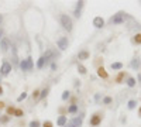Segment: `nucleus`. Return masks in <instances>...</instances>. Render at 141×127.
Returning a JSON list of instances; mask_svg holds the SVG:
<instances>
[{
	"instance_id": "15",
	"label": "nucleus",
	"mask_w": 141,
	"mask_h": 127,
	"mask_svg": "<svg viewBox=\"0 0 141 127\" xmlns=\"http://www.w3.org/2000/svg\"><path fill=\"white\" fill-rule=\"evenodd\" d=\"M127 85L130 88H133V86H135V79L134 78H128V81H127Z\"/></svg>"
},
{
	"instance_id": "32",
	"label": "nucleus",
	"mask_w": 141,
	"mask_h": 127,
	"mask_svg": "<svg viewBox=\"0 0 141 127\" xmlns=\"http://www.w3.org/2000/svg\"><path fill=\"white\" fill-rule=\"evenodd\" d=\"M43 127H52V123H51V121H45Z\"/></svg>"
},
{
	"instance_id": "25",
	"label": "nucleus",
	"mask_w": 141,
	"mask_h": 127,
	"mask_svg": "<svg viewBox=\"0 0 141 127\" xmlns=\"http://www.w3.org/2000/svg\"><path fill=\"white\" fill-rule=\"evenodd\" d=\"M134 41L137 44H141V34H137L135 37H134Z\"/></svg>"
},
{
	"instance_id": "17",
	"label": "nucleus",
	"mask_w": 141,
	"mask_h": 127,
	"mask_svg": "<svg viewBox=\"0 0 141 127\" xmlns=\"http://www.w3.org/2000/svg\"><path fill=\"white\" fill-rule=\"evenodd\" d=\"M78 71H79L82 75H85V73H86V68L83 67V65H78Z\"/></svg>"
},
{
	"instance_id": "11",
	"label": "nucleus",
	"mask_w": 141,
	"mask_h": 127,
	"mask_svg": "<svg viewBox=\"0 0 141 127\" xmlns=\"http://www.w3.org/2000/svg\"><path fill=\"white\" fill-rule=\"evenodd\" d=\"M11 51H13V64L16 65V64L18 62V59H17V51H16V47L14 45L11 47Z\"/></svg>"
},
{
	"instance_id": "13",
	"label": "nucleus",
	"mask_w": 141,
	"mask_h": 127,
	"mask_svg": "<svg viewBox=\"0 0 141 127\" xmlns=\"http://www.w3.org/2000/svg\"><path fill=\"white\" fill-rule=\"evenodd\" d=\"M44 64H45V58L44 57H41V58L38 59V62H37V68H44Z\"/></svg>"
},
{
	"instance_id": "23",
	"label": "nucleus",
	"mask_w": 141,
	"mask_h": 127,
	"mask_svg": "<svg viewBox=\"0 0 141 127\" xmlns=\"http://www.w3.org/2000/svg\"><path fill=\"white\" fill-rule=\"evenodd\" d=\"M135 105H137L135 100H130V102H128V109H134Z\"/></svg>"
},
{
	"instance_id": "24",
	"label": "nucleus",
	"mask_w": 141,
	"mask_h": 127,
	"mask_svg": "<svg viewBox=\"0 0 141 127\" xmlns=\"http://www.w3.org/2000/svg\"><path fill=\"white\" fill-rule=\"evenodd\" d=\"M30 127H40V121L38 120H34L30 123Z\"/></svg>"
},
{
	"instance_id": "34",
	"label": "nucleus",
	"mask_w": 141,
	"mask_h": 127,
	"mask_svg": "<svg viewBox=\"0 0 141 127\" xmlns=\"http://www.w3.org/2000/svg\"><path fill=\"white\" fill-rule=\"evenodd\" d=\"M32 96H34V97H40V92H38V91H35V92H34V95H32Z\"/></svg>"
},
{
	"instance_id": "9",
	"label": "nucleus",
	"mask_w": 141,
	"mask_h": 127,
	"mask_svg": "<svg viewBox=\"0 0 141 127\" xmlns=\"http://www.w3.org/2000/svg\"><path fill=\"white\" fill-rule=\"evenodd\" d=\"M70 121H72L73 127H81V124H82V117H76V119H73V120H70Z\"/></svg>"
},
{
	"instance_id": "38",
	"label": "nucleus",
	"mask_w": 141,
	"mask_h": 127,
	"mask_svg": "<svg viewBox=\"0 0 141 127\" xmlns=\"http://www.w3.org/2000/svg\"><path fill=\"white\" fill-rule=\"evenodd\" d=\"M2 21H3V17H2V14H0V24H2Z\"/></svg>"
},
{
	"instance_id": "35",
	"label": "nucleus",
	"mask_w": 141,
	"mask_h": 127,
	"mask_svg": "<svg viewBox=\"0 0 141 127\" xmlns=\"http://www.w3.org/2000/svg\"><path fill=\"white\" fill-rule=\"evenodd\" d=\"M51 69H52V71H55V69H57V64H52L51 65Z\"/></svg>"
},
{
	"instance_id": "39",
	"label": "nucleus",
	"mask_w": 141,
	"mask_h": 127,
	"mask_svg": "<svg viewBox=\"0 0 141 127\" xmlns=\"http://www.w3.org/2000/svg\"><path fill=\"white\" fill-rule=\"evenodd\" d=\"M2 93H3V88L0 86V95H2Z\"/></svg>"
},
{
	"instance_id": "20",
	"label": "nucleus",
	"mask_w": 141,
	"mask_h": 127,
	"mask_svg": "<svg viewBox=\"0 0 141 127\" xmlns=\"http://www.w3.org/2000/svg\"><path fill=\"white\" fill-rule=\"evenodd\" d=\"M131 67H133V68H138V67H140V59H134V61H133V62H131Z\"/></svg>"
},
{
	"instance_id": "36",
	"label": "nucleus",
	"mask_w": 141,
	"mask_h": 127,
	"mask_svg": "<svg viewBox=\"0 0 141 127\" xmlns=\"http://www.w3.org/2000/svg\"><path fill=\"white\" fill-rule=\"evenodd\" d=\"M66 127H73V124H72V121H69L68 124H66Z\"/></svg>"
},
{
	"instance_id": "5",
	"label": "nucleus",
	"mask_w": 141,
	"mask_h": 127,
	"mask_svg": "<svg viewBox=\"0 0 141 127\" xmlns=\"http://www.w3.org/2000/svg\"><path fill=\"white\" fill-rule=\"evenodd\" d=\"M0 48H2V52H7V50H9V40L2 38V41H0Z\"/></svg>"
},
{
	"instance_id": "26",
	"label": "nucleus",
	"mask_w": 141,
	"mask_h": 127,
	"mask_svg": "<svg viewBox=\"0 0 141 127\" xmlns=\"http://www.w3.org/2000/svg\"><path fill=\"white\" fill-rule=\"evenodd\" d=\"M48 95V89H44V91L43 92H41V95H40V97H41V99H44V97L45 96H47Z\"/></svg>"
},
{
	"instance_id": "6",
	"label": "nucleus",
	"mask_w": 141,
	"mask_h": 127,
	"mask_svg": "<svg viewBox=\"0 0 141 127\" xmlns=\"http://www.w3.org/2000/svg\"><path fill=\"white\" fill-rule=\"evenodd\" d=\"M124 21V14H116L113 18H111V23L113 24H121Z\"/></svg>"
},
{
	"instance_id": "16",
	"label": "nucleus",
	"mask_w": 141,
	"mask_h": 127,
	"mask_svg": "<svg viewBox=\"0 0 141 127\" xmlns=\"http://www.w3.org/2000/svg\"><path fill=\"white\" fill-rule=\"evenodd\" d=\"M121 68H123V64H120V62L111 64V69H121Z\"/></svg>"
},
{
	"instance_id": "7",
	"label": "nucleus",
	"mask_w": 141,
	"mask_h": 127,
	"mask_svg": "<svg viewBox=\"0 0 141 127\" xmlns=\"http://www.w3.org/2000/svg\"><path fill=\"white\" fill-rule=\"evenodd\" d=\"M99 123H100V116H99V114H95L92 117V120H90V126H97Z\"/></svg>"
},
{
	"instance_id": "19",
	"label": "nucleus",
	"mask_w": 141,
	"mask_h": 127,
	"mask_svg": "<svg viewBox=\"0 0 141 127\" xmlns=\"http://www.w3.org/2000/svg\"><path fill=\"white\" fill-rule=\"evenodd\" d=\"M14 116H16V117H21V116H23V110H21V109H16Z\"/></svg>"
},
{
	"instance_id": "2",
	"label": "nucleus",
	"mask_w": 141,
	"mask_h": 127,
	"mask_svg": "<svg viewBox=\"0 0 141 127\" xmlns=\"http://www.w3.org/2000/svg\"><path fill=\"white\" fill-rule=\"evenodd\" d=\"M10 71H11V65L7 62V61H4L3 62V65H2V69H0V72H2V75L3 76H6V75H9L10 73Z\"/></svg>"
},
{
	"instance_id": "29",
	"label": "nucleus",
	"mask_w": 141,
	"mask_h": 127,
	"mask_svg": "<svg viewBox=\"0 0 141 127\" xmlns=\"http://www.w3.org/2000/svg\"><path fill=\"white\" fill-rule=\"evenodd\" d=\"M16 109L14 107H7V114H14Z\"/></svg>"
},
{
	"instance_id": "40",
	"label": "nucleus",
	"mask_w": 141,
	"mask_h": 127,
	"mask_svg": "<svg viewBox=\"0 0 141 127\" xmlns=\"http://www.w3.org/2000/svg\"><path fill=\"white\" fill-rule=\"evenodd\" d=\"M2 34H3V31H2V30H0V38H2Z\"/></svg>"
},
{
	"instance_id": "22",
	"label": "nucleus",
	"mask_w": 141,
	"mask_h": 127,
	"mask_svg": "<svg viewBox=\"0 0 141 127\" xmlns=\"http://www.w3.org/2000/svg\"><path fill=\"white\" fill-rule=\"evenodd\" d=\"M26 97H27V93H26V92H23L21 95H20V96L17 97V102H21V100H24V99H26Z\"/></svg>"
},
{
	"instance_id": "37",
	"label": "nucleus",
	"mask_w": 141,
	"mask_h": 127,
	"mask_svg": "<svg viewBox=\"0 0 141 127\" xmlns=\"http://www.w3.org/2000/svg\"><path fill=\"white\" fill-rule=\"evenodd\" d=\"M2 107H4V102H0V109Z\"/></svg>"
},
{
	"instance_id": "30",
	"label": "nucleus",
	"mask_w": 141,
	"mask_h": 127,
	"mask_svg": "<svg viewBox=\"0 0 141 127\" xmlns=\"http://www.w3.org/2000/svg\"><path fill=\"white\" fill-rule=\"evenodd\" d=\"M82 7H83V2H78V4H76V10H81Z\"/></svg>"
},
{
	"instance_id": "1",
	"label": "nucleus",
	"mask_w": 141,
	"mask_h": 127,
	"mask_svg": "<svg viewBox=\"0 0 141 127\" xmlns=\"http://www.w3.org/2000/svg\"><path fill=\"white\" fill-rule=\"evenodd\" d=\"M61 24H62V27H64L65 30H68V31L72 30V26H73L70 17H68L66 14H62V16H61Z\"/></svg>"
},
{
	"instance_id": "4",
	"label": "nucleus",
	"mask_w": 141,
	"mask_h": 127,
	"mask_svg": "<svg viewBox=\"0 0 141 127\" xmlns=\"http://www.w3.org/2000/svg\"><path fill=\"white\" fill-rule=\"evenodd\" d=\"M93 26L96 28H102L103 26H105V20H103L102 17H95L93 20Z\"/></svg>"
},
{
	"instance_id": "31",
	"label": "nucleus",
	"mask_w": 141,
	"mask_h": 127,
	"mask_svg": "<svg viewBox=\"0 0 141 127\" xmlns=\"http://www.w3.org/2000/svg\"><path fill=\"white\" fill-rule=\"evenodd\" d=\"M103 102H105L106 105H109L110 102H111V97H109V96H107V97H105V99H103Z\"/></svg>"
},
{
	"instance_id": "10",
	"label": "nucleus",
	"mask_w": 141,
	"mask_h": 127,
	"mask_svg": "<svg viewBox=\"0 0 141 127\" xmlns=\"http://www.w3.org/2000/svg\"><path fill=\"white\" fill-rule=\"evenodd\" d=\"M20 68H21L23 71H28V61L27 59H23L21 62H20Z\"/></svg>"
},
{
	"instance_id": "12",
	"label": "nucleus",
	"mask_w": 141,
	"mask_h": 127,
	"mask_svg": "<svg viewBox=\"0 0 141 127\" xmlns=\"http://www.w3.org/2000/svg\"><path fill=\"white\" fill-rule=\"evenodd\" d=\"M97 75L102 76V78H107V73H106V71H105V68H103V67L97 69Z\"/></svg>"
},
{
	"instance_id": "3",
	"label": "nucleus",
	"mask_w": 141,
	"mask_h": 127,
	"mask_svg": "<svg viewBox=\"0 0 141 127\" xmlns=\"http://www.w3.org/2000/svg\"><path fill=\"white\" fill-rule=\"evenodd\" d=\"M57 44H58V47L64 51V50L68 48V38H66V37H61V38L57 41Z\"/></svg>"
},
{
	"instance_id": "41",
	"label": "nucleus",
	"mask_w": 141,
	"mask_h": 127,
	"mask_svg": "<svg viewBox=\"0 0 141 127\" xmlns=\"http://www.w3.org/2000/svg\"><path fill=\"white\" fill-rule=\"evenodd\" d=\"M140 116H141V109H140Z\"/></svg>"
},
{
	"instance_id": "14",
	"label": "nucleus",
	"mask_w": 141,
	"mask_h": 127,
	"mask_svg": "<svg viewBox=\"0 0 141 127\" xmlns=\"http://www.w3.org/2000/svg\"><path fill=\"white\" fill-rule=\"evenodd\" d=\"M57 123H58V126H65L66 124V117L65 116H61L59 119H58Z\"/></svg>"
},
{
	"instance_id": "33",
	"label": "nucleus",
	"mask_w": 141,
	"mask_h": 127,
	"mask_svg": "<svg viewBox=\"0 0 141 127\" xmlns=\"http://www.w3.org/2000/svg\"><path fill=\"white\" fill-rule=\"evenodd\" d=\"M75 17H78V18L81 17V10H76L75 9Z\"/></svg>"
},
{
	"instance_id": "21",
	"label": "nucleus",
	"mask_w": 141,
	"mask_h": 127,
	"mask_svg": "<svg viewBox=\"0 0 141 127\" xmlns=\"http://www.w3.org/2000/svg\"><path fill=\"white\" fill-rule=\"evenodd\" d=\"M9 120H10L9 116H0V123H7Z\"/></svg>"
},
{
	"instance_id": "8",
	"label": "nucleus",
	"mask_w": 141,
	"mask_h": 127,
	"mask_svg": "<svg viewBox=\"0 0 141 127\" xmlns=\"http://www.w3.org/2000/svg\"><path fill=\"white\" fill-rule=\"evenodd\" d=\"M78 58L79 59H88L89 58V52L88 51H81L79 54H78Z\"/></svg>"
},
{
	"instance_id": "18",
	"label": "nucleus",
	"mask_w": 141,
	"mask_h": 127,
	"mask_svg": "<svg viewBox=\"0 0 141 127\" xmlns=\"http://www.w3.org/2000/svg\"><path fill=\"white\" fill-rule=\"evenodd\" d=\"M76 110H78V106H76V105H72V106H69L68 112H69V113H75Z\"/></svg>"
},
{
	"instance_id": "28",
	"label": "nucleus",
	"mask_w": 141,
	"mask_h": 127,
	"mask_svg": "<svg viewBox=\"0 0 141 127\" xmlns=\"http://www.w3.org/2000/svg\"><path fill=\"white\" fill-rule=\"evenodd\" d=\"M68 97H69V92H68V91H65L64 93H62V99H64V100H66V99H68Z\"/></svg>"
},
{
	"instance_id": "27",
	"label": "nucleus",
	"mask_w": 141,
	"mask_h": 127,
	"mask_svg": "<svg viewBox=\"0 0 141 127\" xmlns=\"http://www.w3.org/2000/svg\"><path fill=\"white\" fill-rule=\"evenodd\" d=\"M27 61H28V71H31V69H32V61H31L30 57L27 58Z\"/></svg>"
}]
</instances>
